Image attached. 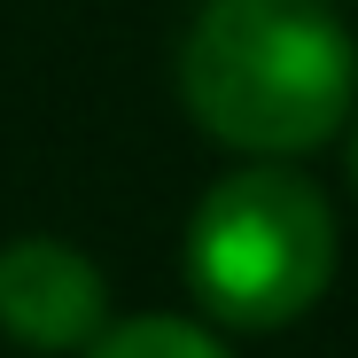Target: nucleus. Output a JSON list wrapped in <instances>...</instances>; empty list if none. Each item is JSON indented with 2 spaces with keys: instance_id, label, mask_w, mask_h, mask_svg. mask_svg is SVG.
I'll use <instances>...</instances> for the list:
<instances>
[{
  "instance_id": "1",
  "label": "nucleus",
  "mask_w": 358,
  "mask_h": 358,
  "mask_svg": "<svg viewBox=\"0 0 358 358\" xmlns=\"http://www.w3.org/2000/svg\"><path fill=\"white\" fill-rule=\"evenodd\" d=\"M179 101L218 148L288 164L350 125L358 47L327 0H203L179 39Z\"/></svg>"
},
{
  "instance_id": "2",
  "label": "nucleus",
  "mask_w": 358,
  "mask_h": 358,
  "mask_svg": "<svg viewBox=\"0 0 358 358\" xmlns=\"http://www.w3.org/2000/svg\"><path fill=\"white\" fill-rule=\"evenodd\" d=\"M335 280V210L304 171L257 156L218 179L187 218V288L226 327H288Z\"/></svg>"
},
{
  "instance_id": "3",
  "label": "nucleus",
  "mask_w": 358,
  "mask_h": 358,
  "mask_svg": "<svg viewBox=\"0 0 358 358\" xmlns=\"http://www.w3.org/2000/svg\"><path fill=\"white\" fill-rule=\"evenodd\" d=\"M0 327L24 350H86L109 327V280L71 242H8L0 250Z\"/></svg>"
},
{
  "instance_id": "4",
  "label": "nucleus",
  "mask_w": 358,
  "mask_h": 358,
  "mask_svg": "<svg viewBox=\"0 0 358 358\" xmlns=\"http://www.w3.org/2000/svg\"><path fill=\"white\" fill-rule=\"evenodd\" d=\"M86 358H234V350L210 327H195V320L148 312V320H125V327H101L86 343Z\"/></svg>"
},
{
  "instance_id": "5",
  "label": "nucleus",
  "mask_w": 358,
  "mask_h": 358,
  "mask_svg": "<svg viewBox=\"0 0 358 358\" xmlns=\"http://www.w3.org/2000/svg\"><path fill=\"white\" fill-rule=\"evenodd\" d=\"M343 171H350V195H358V133H350V148H343Z\"/></svg>"
}]
</instances>
